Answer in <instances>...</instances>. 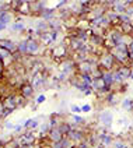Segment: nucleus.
<instances>
[{
	"label": "nucleus",
	"mask_w": 133,
	"mask_h": 148,
	"mask_svg": "<svg viewBox=\"0 0 133 148\" xmlns=\"http://www.w3.org/2000/svg\"><path fill=\"white\" fill-rule=\"evenodd\" d=\"M97 66L100 67L101 70H104V71H115L118 67H119L111 52H104L101 55L100 59H98V64Z\"/></svg>",
	"instance_id": "obj_1"
},
{
	"label": "nucleus",
	"mask_w": 133,
	"mask_h": 148,
	"mask_svg": "<svg viewBox=\"0 0 133 148\" xmlns=\"http://www.w3.org/2000/svg\"><path fill=\"white\" fill-rule=\"evenodd\" d=\"M112 120H114V116H112V112H111V110L104 109V110L100 112V115H98V122H100V124L102 126L104 130H108L109 127H111Z\"/></svg>",
	"instance_id": "obj_2"
},
{
	"label": "nucleus",
	"mask_w": 133,
	"mask_h": 148,
	"mask_svg": "<svg viewBox=\"0 0 133 148\" xmlns=\"http://www.w3.org/2000/svg\"><path fill=\"white\" fill-rule=\"evenodd\" d=\"M41 43L35 38H27V49H25V56H35L39 53Z\"/></svg>",
	"instance_id": "obj_3"
},
{
	"label": "nucleus",
	"mask_w": 133,
	"mask_h": 148,
	"mask_svg": "<svg viewBox=\"0 0 133 148\" xmlns=\"http://www.w3.org/2000/svg\"><path fill=\"white\" fill-rule=\"evenodd\" d=\"M45 80H46V73H45V70H42V71H35V73H32V77H31V80H30V84L32 85L34 90H38V88H41L42 85H43Z\"/></svg>",
	"instance_id": "obj_4"
},
{
	"label": "nucleus",
	"mask_w": 133,
	"mask_h": 148,
	"mask_svg": "<svg viewBox=\"0 0 133 148\" xmlns=\"http://www.w3.org/2000/svg\"><path fill=\"white\" fill-rule=\"evenodd\" d=\"M56 36H58V31L56 29H49V31L39 35V42L42 45L48 46V45H52L53 42L56 41Z\"/></svg>",
	"instance_id": "obj_5"
},
{
	"label": "nucleus",
	"mask_w": 133,
	"mask_h": 148,
	"mask_svg": "<svg viewBox=\"0 0 133 148\" xmlns=\"http://www.w3.org/2000/svg\"><path fill=\"white\" fill-rule=\"evenodd\" d=\"M18 91H20V95H21L23 98L30 99L32 97V94L35 90L32 88V85L30 84V81H23L18 85Z\"/></svg>",
	"instance_id": "obj_6"
},
{
	"label": "nucleus",
	"mask_w": 133,
	"mask_h": 148,
	"mask_svg": "<svg viewBox=\"0 0 133 148\" xmlns=\"http://www.w3.org/2000/svg\"><path fill=\"white\" fill-rule=\"evenodd\" d=\"M105 101H107V103L111 105V106H116V105H119V103L122 102L121 94L116 92V91H111V92H108V94L105 95Z\"/></svg>",
	"instance_id": "obj_7"
},
{
	"label": "nucleus",
	"mask_w": 133,
	"mask_h": 148,
	"mask_svg": "<svg viewBox=\"0 0 133 148\" xmlns=\"http://www.w3.org/2000/svg\"><path fill=\"white\" fill-rule=\"evenodd\" d=\"M46 137H48V138H49V140L52 141L53 144H55V143H59V141H62L63 138H65V136L59 132L58 127H52V129L49 130V133H48V136H46Z\"/></svg>",
	"instance_id": "obj_8"
},
{
	"label": "nucleus",
	"mask_w": 133,
	"mask_h": 148,
	"mask_svg": "<svg viewBox=\"0 0 133 148\" xmlns=\"http://www.w3.org/2000/svg\"><path fill=\"white\" fill-rule=\"evenodd\" d=\"M0 48L4 49V50H7V52H10V53H14L17 50V45H14L10 39L1 38V39H0Z\"/></svg>",
	"instance_id": "obj_9"
},
{
	"label": "nucleus",
	"mask_w": 133,
	"mask_h": 148,
	"mask_svg": "<svg viewBox=\"0 0 133 148\" xmlns=\"http://www.w3.org/2000/svg\"><path fill=\"white\" fill-rule=\"evenodd\" d=\"M118 74L121 75V78H122V81H125L127 78H130V73H132V67L130 66H119L116 69Z\"/></svg>",
	"instance_id": "obj_10"
},
{
	"label": "nucleus",
	"mask_w": 133,
	"mask_h": 148,
	"mask_svg": "<svg viewBox=\"0 0 133 148\" xmlns=\"http://www.w3.org/2000/svg\"><path fill=\"white\" fill-rule=\"evenodd\" d=\"M41 17L43 21H46V23H49L52 20H55V8H48L45 7V10L41 13Z\"/></svg>",
	"instance_id": "obj_11"
},
{
	"label": "nucleus",
	"mask_w": 133,
	"mask_h": 148,
	"mask_svg": "<svg viewBox=\"0 0 133 148\" xmlns=\"http://www.w3.org/2000/svg\"><path fill=\"white\" fill-rule=\"evenodd\" d=\"M58 129H59V132H60L63 136H65V137H66L67 134L72 132V124L69 123V122H66V120H63V122L58 126Z\"/></svg>",
	"instance_id": "obj_12"
},
{
	"label": "nucleus",
	"mask_w": 133,
	"mask_h": 148,
	"mask_svg": "<svg viewBox=\"0 0 133 148\" xmlns=\"http://www.w3.org/2000/svg\"><path fill=\"white\" fill-rule=\"evenodd\" d=\"M102 80H104L107 87H112L114 85V71H104Z\"/></svg>",
	"instance_id": "obj_13"
},
{
	"label": "nucleus",
	"mask_w": 133,
	"mask_h": 148,
	"mask_svg": "<svg viewBox=\"0 0 133 148\" xmlns=\"http://www.w3.org/2000/svg\"><path fill=\"white\" fill-rule=\"evenodd\" d=\"M3 148H21V144L18 138H10L7 141H3Z\"/></svg>",
	"instance_id": "obj_14"
},
{
	"label": "nucleus",
	"mask_w": 133,
	"mask_h": 148,
	"mask_svg": "<svg viewBox=\"0 0 133 148\" xmlns=\"http://www.w3.org/2000/svg\"><path fill=\"white\" fill-rule=\"evenodd\" d=\"M17 13H21L24 16H31V8H30V1H23Z\"/></svg>",
	"instance_id": "obj_15"
},
{
	"label": "nucleus",
	"mask_w": 133,
	"mask_h": 148,
	"mask_svg": "<svg viewBox=\"0 0 133 148\" xmlns=\"http://www.w3.org/2000/svg\"><path fill=\"white\" fill-rule=\"evenodd\" d=\"M11 18H13L11 11H1V13H0V23H3V24L7 25L8 23L11 21Z\"/></svg>",
	"instance_id": "obj_16"
},
{
	"label": "nucleus",
	"mask_w": 133,
	"mask_h": 148,
	"mask_svg": "<svg viewBox=\"0 0 133 148\" xmlns=\"http://www.w3.org/2000/svg\"><path fill=\"white\" fill-rule=\"evenodd\" d=\"M10 29H11L13 32H23L25 29L24 23H23V21H17V23H14V24L10 27Z\"/></svg>",
	"instance_id": "obj_17"
},
{
	"label": "nucleus",
	"mask_w": 133,
	"mask_h": 148,
	"mask_svg": "<svg viewBox=\"0 0 133 148\" xmlns=\"http://www.w3.org/2000/svg\"><path fill=\"white\" fill-rule=\"evenodd\" d=\"M132 103H133L132 98H125V99H122L121 106H122V109H125V110H132Z\"/></svg>",
	"instance_id": "obj_18"
},
{
	"label": "nucleus",
	"mask_w": 133,
	"mask_h": 148,
	"mask_svg": "<svg viewBox=\"0 0 133 148\" xmlns=\"http://www.w3.org/2000/svg\"><path fill=\"white\" fill-rule=\"evenodd\" d=\"M72 119H73V123L77 124V126H80V124H85V119H84L83 116H80V115H72Z\"/></svg>",
	"instance_id": "obj_19"
},
{
	"label": "nucleus",
	"mask_w": 133,
	"mask_h": 148,
	"mask_svg": "<svg viewBox=\"0 0 133 148\" xmlns=\"http://www.w3.org/2000/svg\"><path fill=\"white\" fill-rule=\"evenodd\" d=\"M129 145L126 144V143H123V141H114V144H112V148H127Z\"/></svg>",
	"instance_id": "obj_20"
},
{
	"label": "nucleus",
	"mask_w": 133,
	"mask_h": 148,
	"mask_svg": "<svg viewBox=\"0 0 133 148\" xmlns=\"http://www.w3.org/2000/svg\"><path fill=\"white\" fill-rule=\"evenodd\" d=\"M127 55H129V59H130V62L133 63V39L129 42V45H127Z\"/></svg>",
	"instance_id": "obj_21"
},
{
	"label": "nucleus",
	"mask_w": 133,
	"mask_h": 148,
	"mask_svg": "<svg viewBox=\"0 0 133 148\" xmlns=\"http://www.w3.org/2000/svg\"><path fill=\"white\" fill-rule=\"evenodd\" d=\"M14 112V109H4L3 108V112H1V115H0V119H6L8 115H11Z\"/></svg>",
	"instance_id": "obj_22"
},
{
	"label": "nucleus",
	"mask_w": 133,
	"mask_h": 148,
	"mask_svg": "<svg viewBox=\"0 0 133 148\" xmlns=\"http://www.w3.org/2000/svg\"><path fill=\"white\" fill-rule=\"evenodd\" d=\"M70 110L73 112V115H79V113H81V108L77 106V105H70Z\"/></svg>",
	"instance_id": "obj_23"
},
{
	"label": "nucleus",
	"mask_w": 133,
	"mask_h": 148,
	"mask_svg": "<svg viewBox=\"0 0 133 148\" xmlns=\"http://www.w3.org/2000/svg\"><path fill=\"white\" fill-rule=\"evenodd\" d=\"M91 110H92V106L90 103H85V105L81 106V112H84V113H88V112H91Z\"/></svg>",
	"instance_id": "obj_24"
},
{
	"label": "nucleus",
	"mask_w": 133,
	"mask_h": 148,
	"mask_svg": "<svg viewBox=\"0 0 133 148\" xmlns=\"http://www.w3.org/2000/svg\"><path fill=\"white\" fill-rule=\"evenodd\" d=\"M94 92H95V91L92 90V87H87V88H85V90L83 91V94H84V95H87V97H90V95H92Z\"/></svg>",
	"instance_id": "obj_25"
},
{
	"label": "nucleus",
	"mask_w": 133,
	"mask_h": 148,
	"mask_svg": "<svg viewBox=\"0 0 133 148\" xmlns=\"http://www.w3.org/2000/svg\"><path fill=\"white\" fill-rule=\"evenodd\" d=\"M14 132H16V133H20V132L24 133L25 132L24 126H23V124H16V126H14Z\"/></svg>",
	"instance_id": "obj_26"
},
{
	"label": "nucleus",
	"mask_w": 133,
	"mask_h": 148,
	"mask_svg": "<svg viewBox=\"0 0 133 148\" xmlns=\"http://www.w3.org/2000/svg\"><path fill=\"white\" fill-rule=\"evenodd\" d=\"M46 101V97L43 95V94H41L38 98H37V105H39V103H42V102H45Z\"/></svg>",
	"instance_id": "obj_27"
},
{
	"label": "nucleus",
	"mask_w": 133,
	"mask_h": 148,
	"mask_svg": "<svg viewBox=\"0 0 133 148\" xmlns=\"http://www.w3.org/2000/svg\"><path fill=\"white\" fill-rule=\"evenodd\" d=\"M14 126H16L14 123H11V122H7V123H6V129H8V130H14Z\"/></svg>",
	"instance_id": "obj_28"
},
{
	"label": "nucleus",
	"mask_w": 133,
	"mask_h": 148,
	"mask_svg": "<svg viewBox=\"0 0 133 148\" xmlns=\"http://www.w3.org/2000/svg\"><path fill=\"white\" fill-rule=\"evenodd\" d=\"M6 27H7V25H6V24H3V23H0V31H4V29H6Z\"/></svg>",
	"instance_id": "obj_29"
},
{
	"label": "nucleus",
	"mask_w": 133,
	"mask_h": 148,
	"mask_svg": "<svg viewBox=\"0 0 133 148\" xmlns=\"http://www.w3.org/2000/svg\"><path fill=\"white\" fill-rule=\"evenodd\" d=\"M130 78L133 80V66H132V73H130Z\"/></svg>",
	"instance_id": "obj_30"
},
{
	"label": "nucleus",
	"mask_w": 133,
	"mask_h": 148,
	"mask_svg": "<svg viewBox=\"0 0 133 148\" xmlns=\"http://www.w3.org/2000/svg\"><path fill=\"white\" fill-rule=\"evenodd\" d=\"M0 148H3V140H0Z\"/></svg>",
	"instance_id": "obj_31"
},
{
	"label": "nucleus",
	"mask_w": 133,
	"mask_h": 148,
	"mask_svg": "<svg viewBox=\"0 0 133 148\" xmlns=\"http://www.w3.org/2000/svg\"><path fill=\"white\" fill-rule=\"evenodd\" d=\"M132 112H133V103H132Z\"/></svg>",
	"instance_id": "obj_32"
}]
</instances>
